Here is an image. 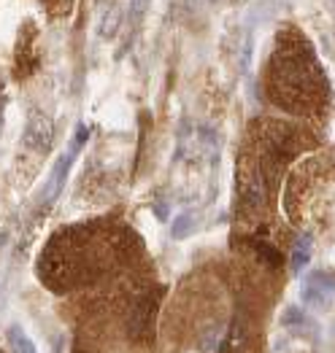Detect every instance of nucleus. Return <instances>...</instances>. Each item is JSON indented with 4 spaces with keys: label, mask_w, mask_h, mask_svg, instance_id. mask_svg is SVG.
Listing matches in <instances>:
<instances>
[{
    "label": "nucleus",
    "mask_w": 335,
    "mask_h": 353,
    "mask_svg": "<svg viewBox=\"0 0 335 353\" xmlns=\"http://www.w3.org/2000/svg\"><path fill=\"white\" fill-rule=\"evenodd\" d=\"M87 138H90V130H87V127H79V135H73L70 143H68V148L57 157V162H55V168H52V178H49L46 192H44L46 200H55V197L60 194V189L65 186V178H68V173H70V165H73L76 154L82 151V146L87 143Z\"/></svg>",
    "instance_id": "1"
},
{
    "label": "nucleus",
    "mask_w": 335,
    "mask_h": 353,
    "mask_svg": "<svg viewBox=\"0 0 335 353\" xmlns=\"http://www.w3.org/2000/svg\"><path fill=\"white\" fill-rule=\"evenodd\" d=\"M303 302L305 305H316V307H322L330 296L335 294V278L333 275H327V272H322V270H316V272H311L308 278H305L303 283Z\"/></svg>",
    "instance_id": "2"
},
{
    "label": "nucleus",
    "mask_w": 335,
    "mask_h": 353,
    "mask_svg": "<svg viewBox=\"0 0 335 353\" xmlns=\"http://www.w3.org/2000/svg\"><path fill=\"white\" fill-rule=\"evenodd\" d=\"M8 348H11V353H38L35 343L25 334L22 326H11L8 329Z\"/></svg>",
    "instance_id": "3"
},
{
    "label": "nucleus",
    "mask_w": 335,
    "mask_h": 353,
    "mask_svg": "<svg viewBox=\"0 0 335 353\" xmlns=\"http://www.w3.org/2000/svg\"><path fill=\"white\" fill-rule=\"evenodd\" d=\"M311 262V237L300 235L292 245V272H300Z\"/></svg>",
    "instance_id": "4"
},
{
    "label": "nucleus",
    "mask_w": 335,
    "mask_h": 353,
    "mask_svg": "<svg viewBox=\"0 0 335 353\" xmlns=\"http://www.w3.org/2000/svg\"><path fill=\"white\" fill-rule=\"evenodd\" d=\"M189 227H192V216L189 213H182L179 219H176V224H173V237H182L189 232Z\"/></svg>",
    "instance_id": "5"
}]
</instances>
